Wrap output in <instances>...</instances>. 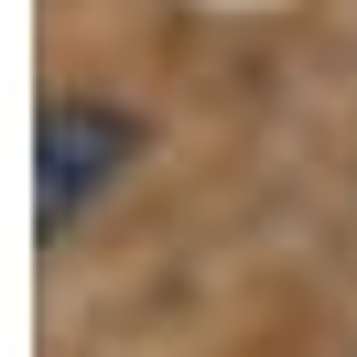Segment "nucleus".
Wrapping results in <instances>:
<instances>
[{"label":"nucleus","instance_id":"nucleus-1","mask_svg":"<svg viewBox=\"0 0 357 357\" xmlns=\"http://www.w3.org/2000/svg\"><path fill=\"white\" fill-rule=\"evenodd\" d=\"M130 152H141L130 109H109V98H44V130H33V227L66 238V227L119 184Z\"/></svg>","mask_w":357,"mask_h":357}]
</instances>
